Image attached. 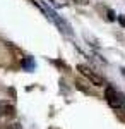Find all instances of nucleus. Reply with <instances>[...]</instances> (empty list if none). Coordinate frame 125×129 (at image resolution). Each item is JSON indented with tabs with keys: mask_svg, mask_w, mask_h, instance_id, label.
<instances>
[{
	"mask_svg": "<svg viewBox=\"0 0 125 129\" xmlns=\"http://www.w3.org/2000/svg\"><path fill=\"white\" fill-rule=\"evenodd\" d=\"M105 100H106V103L116 112V115H120L122 119H125V93L118 91L113 86H106Z\"/></svg>",
	"mask_w": 125,
	"mask_h": 129,
	"instance_id": "f257e3e1",
	"label": "nucleus"
},
{
	"mask_svg": "<svg viewBox=\"0 0 125 129\" xmlns=\"http://www.w3.org/2000/svg\"><path fill=\"white\" fill-rule=\"evenodd\" d=\"M16 119V107L10 102H0V126L9 127Z\"/></svg>",
	"mask_w": 125,
	"mask_h": 129,
	"instance_id": "f03ea898",
	"label": "nucleus"
},
{
	"mask_svg": "<svg viewBox=\"0 0 125 129\" xmlns=\"http://www.w3.org/2000/svg\"><path fill=\"white\" fill-rule=\"evenodd\" d=\"M5 129H22V127H21V126L17 124V122H14V124H10L9 127H5Z\"/></svg>",
	"mask_w": 125,
	"mask_h": 129,
	"instance_id": "0eeeda50",
	"label": "nucleus"
},
{
	"mask_svg": "<svg viewBox=\"0 0 125 129\" xmlns=\"http://www.w3.org/2000/svg\"><path fill=\"white\" fill-rule=\"evenodd\" d=\"M120 72H122V76L125 78V67H122V69H120Z\"/></svg>",
	"mask_w": 125,
	"mask_h": 129,
	"instance_id": "1a4fd4ad",
	"label": "nucleus"
},
{
	"mask_svg": "<svg viewBox=\"0 0 125 129\" xmlns=\"http://www.w3.org/2000/svg\"><path fill=\"white\" fill-rule=\"evenodd\" d=\"M41 9H43L45 12H46V14H48V17L53 21V22L57 24L58 28H60V29L65 33V35H72V29L69 28V24H67V22H65L64 19H62V17H60V16H58V14H57V12H55L53 9H50L46 4H41Z\"/></svg>",
	"mask_w": 125,
	"mask_h": 129,
	"instance_id": "7ed1b4c3",
	"label": "nucleus"
},
{
	"mask_svg": "<svg viewBox=\"0 0 125 129\" xmlns=\"http://www.w3.org/2000/svg\"><path fill=\"white\" fill-rule=\"evenodd\" d=\"M77 71L84 76V78H87V79L91 81L93 84H98V86H101V84H105V79L98 74L94 69H91V67H87V66H84V64H79L77 66Z\"/></svg>",
	"mask_w": 125,
	"mask_h": 129,
	"instance_id": "20e7f679",
	"label": "nucleus"
},
{
	"mask_svg": "<svg viewBox=\"0 0 125 129\" xmlns=\"http://www.w3.org/2000/svg\"><path fill=\"white\" fill-rule=\"evenodd\" d=\"M50 4L55 7V9H60V7H67V0H50Z\"/></svg>",
	"mask_w": 125,
	"mask_h": 129,
	"instance_id": "423d86ee",
	"label": "nucleus"
},
{
	"mask_svg": "<svg viewBox=\"0 0 125 129\" xmlns=\"http://www.w3.org/2000/svg\"><path fill=\"white\" fill-rule=\"evenodd\" d=\"M118 21H120L122 26H125V16H118Z\"/></svg>",
	"mask_w": 125,
	"mask_h": 129,
	"instance_id": "6e6552de",
	"label": "nucleus"
},
{
	"mask_svg": "<svg viewBox=\"0 0 125 129\" xmlns=\"http://www.w3.org/2000/svg\"><path fill=\"white\" fill-rule=\"evenodd\" d=\"M22 67L26 71H33L34 69V60L31 59V57H26V59L22 60Z\"/></svg>",
	"mask_w": 125,
	"mask_h": 129,
	"instance_id": "39448f33",
	"label": "nucleus"
}]
</instances>
